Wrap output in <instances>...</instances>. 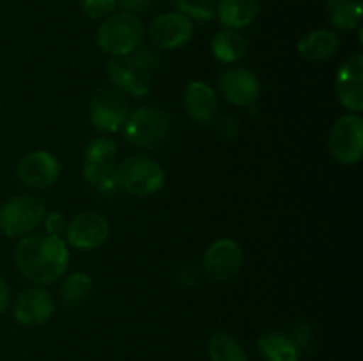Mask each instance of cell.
<instances>
[{
	"mask_svg": "<svg viewBox=\"0 0 363 361\" xmlns=\"http://www.w3.org/2000/svg\"><path fill=\"white\" fill-rule=\"evenodd\" d=\"M13 260L20 275L28 282L46 285L66 275L69 268V250L59 236L34 234L18 241Z\"/></svg>",
	"mask_w": 363,
	"mask_h": 361,
	"instance_id": "6da1fadb",
	"label": "cell"
},
{
	"mask_svg": "<svg viewBox=\"0 0 363 361\" xmlns=\"http://www.w3.org/2000/svg\"><path fill=\"white\" fill-rule=\"evenodd\" d=\"M160 55L151 46H138L126 55L110 57L106 74L116 88L124 94L144 98L149 94L155 78Z\"/></svg>",
	"mask_w": 363,
	"mask_h": 361,
	"instance_id": "7a4b0ae2",
	"label": "cell"
},
{
	"mask_svg": "<svg viewBox=\"0 0 363 361\" xmlns=\"http://www.w3.org/2000/svg\"><path fill=\"white\" fill-rule=\"evenodd\" d=\"M145 35L144 23L133 13H116L106 16L96 32L98 46L110 57L126 55L142 45Z\"/></svg>",
	"mask_w": 363,
	"mask_h": 361,
	"instance_id": "3957f363",
	"label": "cell"
},
{
	"mask_svg": "<svg viewBox=\"0 0 363 361\" xmlns=\"http://www.w3.org/2000/svg\"><path fill=\"white\" fill-rule=\"evenodd\" d=\"M117 188L137 197L158 193L165 184V170L149 156H131L116 168Z\"/></svg>",
	"mask_w": 363,
	"mask_h": 361,
	"instance_id": "277c9868",
	"label": "cell"
},
{
	"mask_svg": "<svg viewBox=\"0 0 363 361\" xmlns=\"http://www.w3.org/2000/svg\"><path fill=\"white\" fill-rule=\"evenodd\" d=\"M46 207L41 198L21 195L0 205V232L7 237H21L43 225Z\"/></svg>",
	"mask_w": 363,
	"mask_h": 361,
	"instance_id": "5b68a950",
	"label": "cell"
},
{
	"mask_svg": "<svg viewBox=\"0 0 363 361\" xmlns=\"http://www.w3.org/2000/svg\"><path fill=\"white\" fill-rule=\"evenodd\" d=\"M117 168V145L106 137H98L85 147L84 177L98 191H113Z\"/></svg>",
	"mask_w": 363,
	"mask_h": 361,
	"instance_id": "8992f818",
	"label": "cell"
},
{
	"mask_svg": "<svg viewBox=\"0 0 363 361\" xmlns=\"http://www.w3.org/2000/svg\"><path fill=\"white\" fill-rule=\"evenodd\" d=\"M123 133L135 147L151 149L167 140L170 133V120L165 112L156 106H140L130 112Z\"/></svg>",
	"mask_w": 363,
	"mask_h": 361,
	"instance_id": "52a82bcc",
	"label": "cell"
},
{
	"mask_svg": "<svg viewBox=\"0 0 363 361\" xmlns=\"http://www.w3.org/2000/svg\"><path fill=\"white\" fill-rule=\"evenodd\" d=\"M130 115V103L126 94L116 87L99 88L91 98L89 117L92 126L101 133H116L123 130Z\"/></svg>",
	"mask_w": 363,
	"mask_h": 361,
	"instance_id": "ba28073f",
	"label": "cell"
},
{
	"mask_svg": "<svg viewBox=\"0 0 363 361\" xmlns=\"http://www.w3.org/2000/svg\"><path fill=\"white\" fill-rule=\"evenodd\" d=\"M330 154L344 165H354L363 156V120L357 113H346L330 130Z\"/></svg>",
	"mask_w": 363,
	"mask_h": 361,
	"instance_id": "9c48e42d",
	"label": "cell"
},
{
	"mask_svg": "<svg viewBox=\"0 0 363 361\" xmlns=\"http://www.w3.org/2000/svg\"><path fill=\"white\" fill-rule=\"evenodd\" d=\"M241 265H243V250L233 239L215 241L209 244L202 257V268L213 282H227L234 278L240 273Z\"/></svg>",
	"mask_w": 363,
	"mask_h": 361,
	"instance_id": "30bf717a",
	"label": "cell"
},
{
	"mask_svg": "<svg viewBox=\"0 0 363 361\" xmlns=\"http://www.w3.org/2000/svg\"><path fill=\"white\" fill-rule=\"evenodd\" d=\"M110 236V223L96 211H85L74 216L66 225L67 243L78 250H96Z\"/></svg>",
	"mask_w": 363,
	"mask_h": 361,
	"instance_id": "8fae6325",
	"label": "cell"
},
{
	"mask_svg": "<svg viewBox=\"0 0 363 361\" xmlns=\"http://www.w3.org/2000/svg\"><path fill=\"white\" fill-rule=\"evenodd\" d=\"M149 39L162 50H177L188 45L194 35V21L177 11L156 16L149 25Z\"/></svg>",
	"mask_w": 363,
	"mask_h": 361,
	"instance_id": "7c38bea8",
	"label": "cell"
},
{
	"mask_svg": "<svg viewBox=\"0 0 363 361\" xmlns=\"http://www.w3.org/2000/svg\"><path fill=\"white\" fill-rule=\"evenodd\" d=\"M13 314L18 324L41 326L55 314V299L41 287H28L16 296L13 303Z\"/></svg>",
	"mask_w": 363,
	"mask_h": 361,
	"instance_id": "4fadbf2b",
	"label": "cell"
},
{
	"mask_svg": "<svg viewBox=\"0 0 363 361\" xmlns=\"http://www.w3.org/2000/svg\"><path fill=\"white\" fill-rule=\"evenodd\" d=\"M16 176L25 186L43 190V188L52 186L59 179L60 163L48 151L28 152L18 161Z\"/></svg>",
	"mask_w": 363,
	"mask_h": 361,
	"instance_id": "5bb4252c",
	"label": "cell"
},
{
	"mask_svg": "<svg viewBox=\"0 0 363 361\" xmlns=\"http://www.w3.org/2000/svg\"><path fill=\"white\" fill-rule=\"evenodd\" d=\"M218 92L225 101L236 106H252L261 96V84L252 71L229 67L218 78Z\"/></svg>",
	"mask_w": 363,
	"mask_h": 361,
	"instance_id": "9a60e30c",
	"label": "cell"
},
{
	"mask_svg": "<svg viewBox=\"0 0 363 361\" xmlns=\"http://www.w3.org/2000/svg\"><path fill=\"white\" fill-rule=\"evenodd\" d=\"M335 91L340 105L353 113L363 110V55L350 57L339 67L335 76Z\"/></svg>",
	"mask_w": 363,
	"mask_h": 361,
	"instance_id": "2e32d148",
	"label": "cell"
},
{
	"mask_svg": "<svg viewBox=\"0 0 363 361\" xmlns=\"http://www.w3.org/2000/svg\"><path fill=\"white\" fill-rule=\"evenodd\" d=\"M183 105L188 117L202 126L213 124L218 115V96L204 81H190L184 87Z\"/></svg>",
	"mask_w": 363,
	"mask_h": 361,
	"instance_id": "e0dca14e",
	"label": "cell"
},
{
	"mask_svg": "<svg viewBox=\"0 0 363 361\" xmlns=\"http://www.w3.org/2000/svg\"><path fill=\"white\" fill-rule=\"evenodd\" d=\"M261 13V0H218L216 2V18L225 28L248 27Z\"/></svg>",
	"mask_w": 363,
	"mask_h": 361,
	"instance_id": "ac0fdd59",
	"label": "cell"
},
{
	"mask_svg": "<svg viewBox=\"0 0 363 361\" xmlns=\"http://www.w3.org/2000/svg\"><path fill=\"white\" fill-rule=\"evenodd\" d=\"M340 39L330 28H315L308 32L298 42V52L303 59L312 60V62H323L328 60L339 52Z\"/></svg>",
	"mask_w": 363,
	"mask_h": 361,
	"instance_id": "d6986e66",
	"label": "cell"
},
{
	"mask_svg": "<svg viewBox=\"0 0 363 361\" xmlns=\"http://www.w3.org/2000/svg\"><path fill=\"white\" fill-rule=\"evenodd\" d=\"M259 354L264 361H300V347L289 335L264 333L257 342Z\"/></svg>",
	"mask_w": 363,
	"mask_h": 361,
	"instance_id": "ffe728a7",
	"label": "cell"
},
{
	"mask_svg": "<svg viewBox=\"0 0 363 361\" xmlns=\"http://www.w3.org/2000/svg\"><path fill=\"white\" fill-rule=\"evenodd\" d=\"M211 50L215 59L220 62H238L247 55V39L234 28H225L216 32L211 41Z\"/></svg>",
	"mask_w": 363,
	"mask_h": 361,
	"instance_id": "44dd1931",
	"label": "cell"
},
{
	"mask_svg": "<svg viewBox=\"0 0 363 361\" xmlns=\"http://www.w3.org/2000/svg\"><path fill=\"white\" fill-rule=\"evenodd\" d=\"M363 14V0H326V16L335 28L351 30L358 27Z\"/></svg>",
	"mask_w": 363,
	"mask_h": 361,
	"instance_id": "7402d4cb",
	"label": "cell"
},
{
	"mask_svg": "<svg viewBox=\"0 0 363 361\" xmlns=\"http://www.w3.org/2000/svg\"><path fill=\"white\" fill-rule=\"evenodd\" d=\"M208 356L211 361H250L245 347L227 333H215L208 340Z\"/></svg>",
	"mask_w": 363,
	"mask_h": 361,
	"instance_id": "603a6c76",
	"label": "cell"
},
{
	"mask_svg": "<svg viewBox=\"0 0 363 361\" xmlns=\"http://www.w3.org/2000/svg\"><path fill=\"white\" fill-rule=\"evenodd\" d=\"M92 292V280L87 273H73V275L67 276L66 280L60 285V299L64 304H80L91 296Z\"/></svg>",
	"mask_w": 363,
	"mask_h": 361,
	"instance_id": "cb8c5ba5",
	"label": "cell"
},
{
	"mask_svg": "<svg viewBox=\"0 0 363 361\" xmlns=\"http://www.w3.org/2000/svg\"><path fill=\"white\" fill-rule=\"evenodd\" d=\"M177 13L184 14L191 21H209L216 16L215 0H174Z\"/></svg>",
	"mask_w": 363,
	"mask_h": 361,
	"instance_id": "d4e9b609",
	"label": "cell"
},
{
	"mask_svg": "<svg viewBox=\"0 0 363 361\" xmlns=\"http://www.w3.org/2000/svg\"><path fill=\"white\" fill-rule=\"evenodd\" d=\"M117 7V0H80V9L89 18H106L113 14Z\"/></svg>",
	"mask_w": 363,
	"mask_h": 361,
	"instance_id": "484cf974",
	"label": "cell"
},
{
	"mask_svg": "<svg viewBox=\"0 0 363 361\" xmlns=\"http://www.w3.org/2000/svg\"><path fill=\"white\" fill-rule=\"evenodd\" d=\"M291 338H293L294 343L300 347V350L311 349L312 343H314V331H312V328L307 322H300V324L294 326L293 331H291Z\"/></svg>",
	"mask_w": 363,
	"mask_h": 361,
	"instance_id": "4316f807",
	"label": "cell"
},
{
	"mask_svg": "<svg viewBox=\"0 0 363 361\" xmlns=\"http://www.w3.org/2000/svg\"><path fill=\"white\" fill-rule=\"evenodd\" d=\"M66 218H64L62 212H52V214H46L43 219V227H45L46 234L50 236H59L66 230Z\"/></svg>",
	"mask_w": 363,
	"mask_h": 361,
	"instance_id": "83f0119b",
	"label": "cell"
},
{
	"mask_svg": "<svg viewBox=\"0 0 363 361\" xmlns=\"http://www.w3.org/2000/svg\"><path fill=\"white\" fill-rule=\"evenodd\" d=\"M156 2H158V0H117V4H119L126 13H133V14L147 13L149 9L155 7Z\"/></svg>",
	"mask_w": 363,
	"mask_h": 361,
	"instance_id": "f1b7e54d",
	"label": "cell"
},
{
	"mask_svg": "<svg viewBox=\"0 0 363 361\" xmlns=\"http://www.w3.org/2000/svg\"><path fill=\"white\" fill-rule=\"evenodd\" d=\"M9 303H11V289L9 285H7L6 280L0 276V314L9 308Z\"/></svg>",
	"mask_w": 363,
	"mask_h": 361,
	"instance_id": "f546056e",
	"label": "cell"
}]
</instances>
